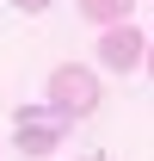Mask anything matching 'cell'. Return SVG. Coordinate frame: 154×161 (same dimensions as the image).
Segmentation results:
<instances>
[{"label":"cell","instance_id":"277c9868","mask_svg":"<svg viewBox=\"0 0 154 161\" xmlns=\"http://www.w3.org/2000/svg\"><path fill=\"white\" fill-rule=\"evenodd\" d=\"M130 13H136V0H80V19L86 25H117Z\"/></svg>","mask_w":154,"mask_h":161},{"label":"cell","instance_id":"3957f363","mask_svg":"<svg viewBox=\"0 0 154 161\" xmlns=\"http://www.w3.org/2000/svg\"><path fill=\"white\" fill-rule=\"evenodd\" d=\"M13 136H19V149H25V155L37 161V155H49V149L62 142V118L49 112V105H43V112H37V105H25L19 118H13Z\"/></svg>","mask_w":154,"mask_h":161},{"label":"cell","instance_id":"5b68a950","mask_svg":"<svg viewBox=\"0 0 154 161\" xmlns=\"http://www.w3.org/2000/svg\"><path fill=\"white\" fill-rule=\"evenodd\" d=\"M13 6H19V13H43L49 0H13Z\"/></svg>","mask_w":154,"mask_h":161},{"label":"cell","instance_id":"8992f818","mask_svg":"<svg viewBox=\"0 0 154 161\" xmlns=\"http://www.w3.org/2000/svg\"><path fill=\"white\" fill-rule=\"evenodd\" d=\"M142 62H148V80H154V43H148V50H142Z\"/></svg>","mask_w":154,"mask_h":161},{"label":"cell","instance_id":"7a4b0ae2","mask_svg":"<svg viewBox=\"0 0 154 161\" xmlns=\"http://www.w3.org/2000/svg\"><path fill=\"white\" fill-rule=\"evenodd\" d=\"M142 50H148V37H142V31H136L130 19L105 25V37H99V62H105L111 75H130L136 62H142Z\"/></svg>","mask_w":154,"mask_h":161},{"label":"cell","instance_id":"6da1fadb","mask_svg":"<svg viewBox=\"0 0 154 161\" xmlns=\"http://www.w3.org/2000/svg\"><path fill=\"white\" fill-rule=\"evenodd\" d=\"M99 99H105V93H99V75L86 68V62H62L56 75H49V93H43V105H49L62 124L68 118H93Z\"/></svg>","mask_w":154,"mask_h":161},{"label":"cell","instance_id":"52a82bcc","mask_svg":"<svg viewBox=\"0 0 154 161\" xmlns=\"http://www.w3.org/2000/svg\"><path fill=\"white\" fill-rule=\"evenodd\" d=\"M93 161H99V155H93Z\"/></svg>","mask_w":154,"mask_h":161}]
</instances>
